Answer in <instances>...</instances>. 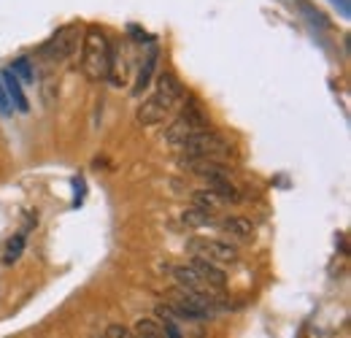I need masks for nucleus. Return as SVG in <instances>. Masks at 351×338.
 <instances>
[{
	"label": "nucleus",
	"instance_id": "7ed1b4c3",
	"mask_svg": "<svg viewBox=\"0 0 351 338\" xmlns=\"http://www.w3.org/2000/svg\"><path fill=\"white\" fill-rule=\"evenodd\" d=\"M200 130H208V117H206V111L200 109V103L195 100V98H189L186 100V106L181 109V114L176 117L171 125L165 127V144H171L178 149V144L181 141H186L189 135H195V133H200Z\"/></svg>",
	"mask_w": 351,
	"mask_h": 338
},
{
	"label": "nucleus",
	"instance_id": "ddd939ff",
	"mask_svg": "<svg viewBox=\"0 0 351 338\" xmlns=\"http://www.w3.org/2000/svg\"><path fill=\"white\" fill-rule=\"evenodd\" d=\"M0 82L5 87V95H8V100L16 106V111H30V103H27V98H25V92H22V84H19V79L11 74V71H5L3 76H0Z\"/></svg>",
	"mask_w": 351,
	"mask_h": 338
},
{
	"label": "nucleus",
	"instance_id": "f8f14e48",
	"mask_svg": "<svg viewBox=\"0 0 351 338\" xmlns=\"http://www.w3.org/2000/svg\"><path fill=\"white\" fill-rule=\"evenodd\" d=\"M171 111H165L152 95L146 98V100H141L138 103V109H135V122L143 127H152V125H160V122H165V117H168Z\"/></svg>",
	"mask_w": 351,
	"mask_h": 338
},
{
	"label": "nucleus",
	"instance_id": "f3484780",
	"mask_svg": "<svg viewBox=\"0 0 351 338\" xmlns=\"http://www.w3.org/2000/svg\"><path fill=\"white\" fill-rule=\"evenodd\" d=\"M157 317H160L157 322H160V328H162L165 338H184L181 336V328H178V319L171 314L168 306H157Z\"/></svg>",
	"mask_w": 351,
	"mask_h": 338
},
{
	"label": "nucleus",
	"instance_id": "2eb2a0df",
	"mask_svg": "<svg viewBox=\"0 0 351 338\" xmlns=\"http://www.w3.org/2000/svg\"><path fill=\"white\" fill-rule=\"evenodd\" d=\"M192 206H197V209H203V212H208V214H217L224 209V203H221L219 198H217V192L214 190H195L192 192Z\"/></svg>",
	"mask_w": 351,
	"mask_h": 338
},
{
	"label": "nucleus",
	"instance_id": "f257e3e1",
	"mask_svg": "<svg viewBox=\"0 0 351 338\" xmlns=\"http://www.w3.org/2000/svg\"><path fill=\"white\" fill-rule=\"evenodd\" d=\"M108 63H111V38L106 36V30L97 27V25L84 27L82 60H79V71L84 74V79L92 82V84L106 82V76H108Z\"/></svg>",
	"mask_w": 351,
	"mask_h": 338
},
{
	"label": "nucleus",
	"instance_id": "9d476101",
	"mask_svg": "<svg viewBox=\"0 0 351 338\" xmlns=\"http://www.w3.org/2000/svg\"><path fill=\"white\" fill-rule=\"evenodd\" d=\"M189 265L200 273V279L208 284V290H217V293H219V290L227 287V273H224V268L211 265V262H206V260H200V257H192Z\"/></svg>",
	"mask_w": 351,
	"mask_h": 338
},
{
	"label": "nucleus",
	"instance_id": "6e6552de",
	"mask_svg": "<svg viewBox=\"0 0 351 338\" xmlns=\"http://www.w3.org/2000/svg\"><path fill=\"white\" fill-rule=\"evenodd\" d=\"M157 63H160V46H157V43H149L146 54L138 60V76H135V84H132V95H135V98H141V95L152 87Z\"/></svg>",
	"mask_w": 351,
	"mask_h": 338
},
{
	"label": "nucleus",
	"instance_id": "a211bd4d",
	"mask_svg": "<svg viewBox=\"0 0 351 338\" xmlns=\"http://www.w3.org/2000/svg\"><path fill=\"white\" fill-rule=\"evenodd\" d=\"M25 244H27L25 233L11 236V238H8V244H5V249H3V265H14V262L22 257V252H25Z\"/></svg>",
	"mask_w": 351,
	"mask_h": 338
},
{
	"label": "nucleus",
	"instance_id": "dca6fc26",
	"mask_svg": "<svg viewBox=\"0 0 351 338\" xmlns=\"http://www.w3.org/2000/svg\"><path fill=\"white\" fill-rule=\"evenodd\" d=\"M132 336L135 338H165V333H162V328H160V322H157L154 317H141V319H135V325H132Z\"/></svg>",
	"mask_w": 351,
	"mask_h": 338
},
{
	"label": "nucleus",
	"instance_id": "9b49d317",
	"mask_svg": "<svg viewBox=\"0 0 351 338\" xmlns=\"http://www.w3.org/2000/svg\"><path fill=\"white\" fill-rule=\"evenodd\" d=\"M171 273H173L176 287H184V290H197V293H217V290H208V284L200 279V273H197V271H195L189 262L176 265Z\"/></svg>",
	"mask_w": 351,
	"mask_h": 338
},
{
	"label": "nucleus",
	"instance_id": "20e7f679",
	"mask_svg": "<svg viewBox=\"0 0 351 338\" xmlns=\"http://www.w3.org/2000/svg\"><path fill=\"white\" fill-rule=\"evenodd\" d=\"M82 38H84V27H82L79 22H71V25L57 27L54 36L44 43L41 52H44L51 63H65V60H71V57L79 52Z\"/></svg>",
	"mask_w": 351,
	"mask_h": 338
},
{
	"label": "nucleus",
	"instance_id": "0eeeda50",
	"mask_svg": "<svg viewBox=\"0 0 351 338\" xmlns=\"http://www.w3.org/2000/svg\"><path fill=\"white\" fill-rule=\"evenodd\" d=\"M152 98H154L165 111H173L176 106L181 103V98H184V84H181V79L176 76L173 71L165 68V71L157 76V82H154Z\"/></svg>",
	"mask_w": 351,
	"mask_h": 338
},
{
	"label": "nucleus",
	"instance_id": "f03ea898",
	"mask_svg": "<svg viewBox=\"0 0 351 338\" xmlns=\"http://www.w3.org/2000/svg\"><path fill=\"white\" fill-rule=\"evenodd\" d=\"M178 152H181V157H206V160H219V163L232 157L230 141L224 135H219L217 130H211V127L189 135L186 141H181Z\"/></svg>",
	"mask_w": 351,
	"mask_h": 338
},
{
	"label": "nucleus",
	"instance_id": "39448f33",
	"mask_svg": "<svg viewBox=\"0 0 351 338\" xmlns=\"http://www.w3.org/2000/svg\"><path fill=\"white\" fill-rule=\"evenodd\" d=\"M186 252L192 257H200V260L211 262V265H219V268L235 265L241 260V249L230 241H221V238H192L186 244Z\"/></svg>",
	"mask_w": 351,
	"mask_h": 338
},
{
	"label": "nucleus",
	"instance_id": "4468645a",
	"mask_svg": "<svg viewBox=\"0 0 351 338\" xmlns=\"http://www.w3.org/2000/svg\"><path fill=\"white\" fill-rule=\"evenodd\" d=\"M217 214H208L203 212V209H197V206H192V209H186V212L181 214V222L186 225V227H195V230H203V227H217V219H214Z\"/></svg>",
	"mask_w": 351,
	"mask_h": 338
},
{
	"label": "nucleus",
	"instance_id": "423d86ee",
	"mask_svg": "<svg viewBox=\"0 0 351 338\" xmlns=\"http://www.w3.org/2000/svg\"><path fill=\"white\" fill-rule=\"evenodd\" d=\"M135 65H138V57L130 52V41H114L111 43V63H108L106 82L111 87H125Z\"/></svg>",
	"mask_w": 351,
	"mask_h": 338
},
{
	"label": "nucleus",
	"instance_id": "1a4fd4ad",
	"mask_svg": "<svg viewBox=\"0 0 351 338\" xmlns=\"http://www.w3.org/2000/svg\"><path fill=\"white\" fill-rule=\"evenodd\" d=\"M217 227H219L227 238L241 241V244H249V241L254 238V225H252L246 216H241V214H227V216H221L219 222H217Z\"/></svg>",
	"mask_w": 351,
	"mask_h": 338
},
{
	"label": "nucleus",
	"instance_id": "aec40b11",
	"mask_svg": "<svg viewBox=\"0 0 351 338\" xmlns=\"http://www.w3.org/2000/svg\"><path fill=\"white\" fill-rule=\"evenodd\" d=\"M106 338H135V336H132L130 328H125V325L114 322V325H108V328H106Z\"/></svg>",
	"mask_w": 351,
	"mask_h": 338
},
{
	"label": "nucleus",
	"instance_id": "6ab92c4d",
	"mask_svg": "<svg viewBox=\"0 0 351 338\" xmlns=\"http://www.w3.org/2000/svg\"><path fill=\"white\" fill-rule=\"evenodd\" d=\"M11 74H14L16 79H22L25 84H33V82H36V74H33V68H30V60H27V57L14 60V63H11Z\"/></svg>",
	"mask_w": 351,
	"mask_h": 338
},
{
	"label": "nucleus",
	"instance_id": "412c9836",
	"mask_svg": "<svg viewBox=\"0 0 351 338\" xmlns=\"http://www.w3.org/2000/svg\"><path fill=\"white\" fill-rule=\"evenodd\" d=\"M0 114H11V100H8V95H5L3 82H0Z\"/></svg>",
	"mask_w": 351,
	"mask_h": 338
}]
</instances>
